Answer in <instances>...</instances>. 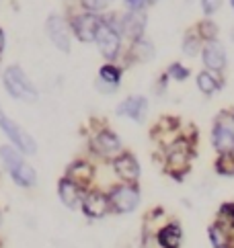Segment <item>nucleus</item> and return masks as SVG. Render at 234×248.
I'll return each instance as SVG.
<instances>
[{
    "label": "nucleus",
    "instance_id": "9d476101",
    "mask_svg": "<svg viewBox=\"0 0 234 248\" xmlns=\"http://www.w3.org/2000/svg\"><path fill=\"white\" fill-rule=\"evenodd\" d=\"M46 31L50 35L51 43L62 51H70V31L66 21L60 15H51L46 21Z\"/></svg>",
    "mask_w": 234,
    "mask_h": 248
},
{
    "label": "nucleus",
    "instance_id": "9b49d317",
    "mask_svg": "<svg viewBox=\"0 0 234 248\" xmlns=\"http://www.w3.org/2000/svg\"><path fill=\"white\" fill-rule=\"evenodd\" d=\"M115 113L119 115V117H130L132 121L142 123L144 117H146V113H148V101L140 94L128 96L123 103H119V107L115 109Z\"/></svg>",
    "mask_w": 234,
    "mask_h": 248
},
{
    "label": "nucleus",
    "instance_id": "f257e3e1",
    "mask_svg": "<svg viewBox=\"0 0 234 248\" xmlns=\"http://www.w3.org/2000/svg\"><path fill=\"white\" fill-rule=\"evenodd\" d=\"M2 82H4L6 93L11 94L13 99H19L25 103H35L39 99L37 88H35V84L27 78V74L19 66L6 68V72L2 74Z\"/></svg>",
    "mask_w": 234,
    "mask_h": 248
},
{
    "label": "nucleus",
    "instance_id": "7c9ffc66",
    "mask_svg": "<svg viewBox=\"0 0 234 248\" xmlns=\"http://www.w3.org/2000/svg\"><path fill=\"white\" fill-rule=\"evenodd\" d=\"M0 226H2V211H0Z\"/></svg>",
    "mask_w": 234,
    "mask_h": 248
},
{
    "label": "nucleus",
    "instance_id": "473e14b6",
    "mask_svg": "<svg viewBox=\"0 0 234 248\" xmlns=\"http://www.w3.org/2000/svg\"><path fill=\"white\" fill-rule=\"evenodd\" d=\"M230 35H232V39H234V29H232V33H230Z\"/></svg>",
    "mask_w": 234,
    "mask_h": 248
},
{
    "label": "nucleus",
    "instance_id": "423d86ee",
    "mask_svg": "<svg viewBox=\"0 0 234 248\" xmlns=\"http://www.w3.org/2000/svg\"><path fill=\"white\" fill-rule=\"evenodd\" d=\"M212 144L220 154H234V117L226 121V113L218 117L212 131Z\"/></svg>",
    "mask_w": 234,
    "mask_h": 248
},
{
    "label": "nucleus",
    "instance_id": "2f4dec72",
    "mask_svg": "<svg viewBox=\"0 0 234 248\" xmlns=\"http://www.w3.org/2000/svg\"><path fill=\"white\" fill-rule=\"evenodd\" d=\"M230 4H232V8H234V0H230Z\"/></svg>",
    "mask_w": 234,
    "mask_h": 248
},
{
    "label": "nucleus",
    "instance_id": "5701e85b",
    "mask_svg": "<svg viewBox=\"0 0 234 248\" xmlns=\"http://www.w3.org/2000/svg\"><path fill=\"white\" fill-rule=\"evenodd\" d=\"M218 217H220V226L226 224L230 230H234V203H224L218 211Z\"/></svg>",
    "mask_w": 234,
    "mask_h": 248
},
{
    "label": "nucleus",
    "instance_id": "7ed1b4c3",
    "mask_svg": "<svg viewBox=\"0 0 234 248\" xmlns=\"http://www.w3.org/2000/svg\"><path fill=\"white\" fill-rule=\"evenodd\" d=\"M107 195H109L111 211H115V214H119V216L132 214V211L140 205V189L136 185H128V183L115 185Z\"/></svg>",
    "mask_w": 234,
    "mask_h": 248
},
{
    "label": "nucleus",
    "instance_id": "393cba45",
    "mask_svg": "<svg viewBox=\"0 0 234 248\" xmlns=\"http://www.w3.org/2000/svg\"><path fill=\"white\" fill-rule=\"evenodd\" d=\"M80 4H83L88 13H101L111 4V0H80Z\"/></svg>",
    "mask_w": 234,
    "mask_h": 248
},
{
    "label": "nucleus",
    "instance_id": "f8f14e48",
    "mask_svg": "<svg viewBox=\"0 0 234 248\" xmlns=\"http://www.w3.org/2000/svg\"><path fill=\"white\" fill-rule=\"evenodd\" d=\"M84 193H86V189H83L74 181H70L68 176H62L58 183V197L68 209H76L80 203H83Z\"/></svg>",
    "mask_w": 234,
    "mask_h": 248
},
{
    "label": "nucleus",
    "instance_id": "ddd939ff",
    "mask_svg": "<svg viewBox=\"0 0 234 248\" xmlns=\"http://www.w3.org/2000/svg\"><path fill=\"white\" fill-rule=\"evenodd\" d=\"M101 19L99 16H95L93 13H86V15H80L74 19V23H72V27H74V33L78 39L83 41H93L95 35L99 31V27H101Z\"/></svg>",
    "mask_w": 234,
    "mask_h": 248
},
{
    "label": "nucleus",
    "instance_id": "b1692460",
    "mask_svg": "<svg viewBox=\"0 0 234 248\" xmlns=\"http://www.w3.org/2000/svg\"><path fill=\"white\" fill-rule=\"evenodd\" d=\"M197 31H200L201 39H205L208 43L216 41V35H218V27H216V23H212V21H201L200 27H197Z\"/></svg>",
    "mask_w": 234,
    "mask_h": 248
},
{
    "label": "nucleus",
    "instance_id": "0eeeda50",
    "mask_svg": "<svg viewBox=\"0 0 234 248\" xmlns=\"http://www.w3.org/2000/svg\"><path fill=\"white\" fill-rule=\"evenodd\" d=\"M91 148L93 152L103 156V158H117L123 150H121V140L117 138L115 131L111 129H101L97 131L95 138L91 140Z\"/></svg>",
    "mask_w": 234,
    "mask_h": 248
},
{
    "label": "nucleus",
    "instance_id": "a211bd4d",
    "mask_svg": "<svg viewBox=\"0 0 234 248\" xmlns=\"http://www.w3.org/2000/svg\"><path fill=\"white\" fill-rule=\"evenodd\" d=\"M123 33L130 35L134 41L142 39V33L146 29V16L142 13H130L128 16H123Z\"/></svg>",
    "mask_w": 234,
    "mask_h": 248
},
{
    "label": "nucleus",
    "instance_id": "bb28decb",
    "mask_svg": "<svg viewBox=\"0 0 234 248\" xmlns=\"http://www.w3.org/2000/svg\"><path fill=\"white\" fill-rule=\"evenodd\" d=\"M168 76L177 78V80H185V78L189 76V70H187L185 66H181V64H170V68H168Z\"/></svg>",
    "mask_w": 234,
    "mask_h": 248
},
{
    "label": "nucleus",
    "instance_id": "a878e982",
    "mask_svg": "<svg viewBox=\"0 0 234 248\" xmlns=\"http://www.w3.org/2000/svg\"><path fill=\"white\" fill-rule=\"evenodd\" d=\"M200 37H197V35H187L185 37V41H183V51L187 56H195L197 51H200Z\"/></svg>",
    "mask_w": 234,
    "mask_h": 248
},
{
    "label": "nucleus",
    "instance_id": "cd10ccee",
    "mask_svg": "<svg viewBox=\"0 0 234 248\" xmlns=\"http://www.w3.org/2000/svg\"><path fill=\"white\" fill-rule=\"evenodd\" d=\"M222 6V0H201V8L205 15H214Z\"/></svg>",
    "mask_w": 234,
    "mask_h": 248
},
{
    "label": "nucleus",
    "instance_id": "6ab92c4d",
    "mask_svg": "<svg viewBox=\"0 0 234 248\" xmlns=\"http://www.w3.org/2000/svg\"><path fill=\"white\" fill-rule=\"evenodd\" d=\"M197 86H200V91L203 94H214L220 88L218 80H216L210 72H200V76H197Z\"/></svg>",
    "mask_w": 234,
    "mask_h": 248
},
{
    "label": "nucleus",
    "instance_id": "f03ea898",
    "mask_svg": "<svg viewBox=\"0 0 234 248\" xmlns=\"http://www.w3.org/2000/svg\"><path fill=\"white\" fill-rule=\"evenodd\" d=\"M0 129H2V134L11 140L13 148H17L21 154H25V156L37 154V141L33 140V136L27 134L19 123L13 121L11 117H6L2 111H0Z\"/></svg>",
    "mask_w": 234,
    "mask_h": 248
},
{
    "label": "nucleus",
    "instance_id": "4468645a",
    "mask_svg": "<svg viewBox=\"0 0 234 248\" xmlns=\"http://www.w3.org/2000/svg\"><path fill=\"white\" fill-rule=\"evenodd\" d=\"M181 242H183V230L177 221H168L167 226L158 228V232H156L158 248H179Z\"/></svg>",
    "mask_w": 234,
    "mask_h": 248
},
{
    "label": "nucleus",
    "instance_id": "1a4fd4ad",
    "mask_svg": "<svg viewBox=\"0 0 234 248\" xmlns=\"http://www.w3.org/2000/svg\"><path fill=\"white\" fill-rule=\"evenodd\" d=\"M95 41L99 43V49H101V54L107 60H113L117 56V51H119V46H121L119 33L107 23H101V27H99V31L95 35Z\"/></svg>",
    "mask_w": 234,
    "mask_h": 248
},
{
    "label": "nucleus",
    "instance_id": "f3484780",
    "mask_svg": "<svg viewBox=\"0 0 234 248\" xmlns=\"http://www.w3.org/2000/svg\"><path fill=\"white\" fill-rule=\"evenodd\" d=\"M8 174H11L15 185H19V187H23V189H31V187L37 185V172H35V168L31 164H27L25 160L21 164H17L15 168H11Z\"/></svg>",
    "mask_w": 234,
    "mask_h": 248
},
{
    "label": "nucleus",
    "instance_id": "412c9836",
    "mask_svg": "<svg viewBox=\"0 0 234 248\" xmlns=\"http://www.w3.org/2000/svg\"><path fill=\"white\" fill-rule=\"evenodd\" d=\"M210 240H212L214 248H226L228 246L226 230H224L222 226H212L210 228Z\"/></svg>",
    "mask_w": 234,
    "mask_h": 248
},
{
    "label": "nucleus",
    "instance_id": "dca6fc26",
    "mask_svg": "<svg viewBox=\"0 0 234 248\" xmlns=\"http://www.w3.org/2000/svg\"><path fill=\"white\" fill-rule=\"evenodd\" d=\"M201 58H203V64L210 70H214V72H220V70H224V66H226V54H224V47L218 41L205 43Z\"/></svg>",
    "mask_w": 234,
    "mask_h": 248
},
{
    "label": "nucleus",
    "instance_id": "39448f33",
    "mask_svg": "<svg viewBox=\"0 0 234 248\" xmlns=\"http://www.w3.org/2000/svg\"><path fill=\"white\" fill-rule=\"evenodd\" d=\"M189 158H191V150L185 140H177L173 146L168 148L167 154V170L175 176V179H181V176L189 170Z\"/></svg>",
    "mask_w": 234,
    "mask_h": 248
},
{
    "label": "nucleus",
    "instance_id": "c85d7f7f",
    "mask_svg": "<svg viewBox=\"0 0 234 248\" xmlns=\"http://www.w3.org/2000/svg\"><path fill=\"white\" fill-rule=\"evenodd\" d=\"M148 0H125V6L130 8V13H140L146 6Z\"/></svg>",
    "mask_w": 234,
    "mask_h": 248
},
{
    "label": "nucleus",
    "instance_id": "c756f323",
    "mask_svg": "<svg viewBox=\"0 0 234 248\" xmlns=\"http://www.w3.org/2000/svg\"><path fill=\"white\" fill-rule=\"evenodd\" d=\"M2 47H4V33L0 29V51H2Z\"/></svg>",
    "mask_w": 234,
    "mask_h": 248
},
{
    "label": "nucleus",
    "instance_id": "f704fd0d",
    "mask_svg": "<svg viewBox=\"0 0 234 248\" xmlns=\"http://www.w3.org/2000/svg\"><path fill=\"white\" fill-rule=\"evenodd\" d=\"M226 248H228V246H226Z\"/></svg>",
    "mask_w": 234,
    "mask_h": 248
},
{
    "label": "nucleus",
    "instance_id": "aec40b11",
    "mask_svg": "<svg viewBox=\"0 0 234 248\" xmlns=\"http://www.w3.org/2000/svg\"><path fill=\"white\" fill-rule=\"evenodd\" d=\"M216 170L224 176H234V154H220L216 160Z\"/></svg>",
    "mask_w": 234,
    "mask_h": 248
},
{
    "label": "nucleus",
    "instance_id": "20e7f679",
    "mask_svg": "<svg viewBox=\"0 0 234 248\" xmlns=\"http://www.w3.org/2000/svg\"><path fill=\"white\" fill-rule=\"evenodd\" d=\"M80 209L88 219H103L111 211L109 195L101 189H88L83 197V203H80Z\"/></svg>",
    "mask_w": 234,
    "mask_h": 248
},
{
    "label": "nucleus",
    "instance_id": "6e6552de",
    "mask_svg": "<svg viewBox=\"0 0 234 248\" xmlns=\"http://www.w3.org/2000/svg\"><path fill=\"white\" fill-rule=\"evenodd\" d=\"M113 170L128 185H136L140 179V164L136 160V156L130 152H121L117 158H113Z\"/></svg>",
    "mask_w": 234,
    "mask_h": 248
},
{
    "label": "nucleus",
    "instance_id": "4be33fe9",
    "mask_svg": "<svg viewBox=\"0 0 234 248\" xmlns=\"http://www.w3.org/2000/svg\"><path fill=\"white\" fill-rule=\"evenodd\" d=\"M134 56H138L140 60H150L154 56V47H152V43L146 39L134 41Z\"/></svg>",
    "mask_w": 234,
    "mask_h": 248
},
{
    "label": "nucleus",
    "instance_id": "2eb2a0df",
    "mask_svg": "<svg viewBox=\"0 0 234 248\" xmlns=\"http://www.w3.org/2000/svg\"><path fill=\"white\" fill-rule=\"evenodd\" d=\"M66 176L70 181H74L76 185H80L83 189H86L95 179V166L91 162H86V160H76V162H72L68 166Z\"/></svg>",
    "mask_w": 234,
    "mask_h": 248
},
{
    "label": "nucleus",
    "instance_id": "72a5a7b5",
    "mask_svg": "<svg viewBox=\"0 0 234 248\" xmlns=\"http://www.w3.org/2000/svg\"><path fill=\"white\" fill-rule=\"evenodd\" d=\"M148 2H154V0H148Z\"/></svg>",
    "mask_w": 234,
    "mask_h": 248
}]
</instances>
